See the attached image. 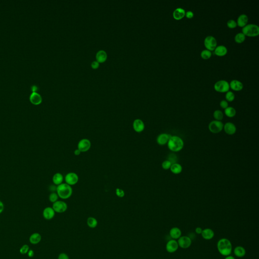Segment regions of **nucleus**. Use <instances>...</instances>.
<instances>
[{"instance_id": "nucleus-44", "label": "nucleus", "mask_w": 259, "mask_h": 259, "mask_svg": "<svg viewBox=\"0 0 259 259\" xmlns=\"http://www.w3.org/2000/svg\"><path fill=\"white\" fill-rule=\"evenodd\" d=\"M202 229L201 227H196V228H195V231L196 232V234H201V233H202Z\"/></svg>"}, {"instance_id": "nucleus-29", "label": "nucleus", "mask_w": 259, "mask_h": 259, "mask_svg": "<svg viewBox=\"0 0 259 259\" xmlns=\"http://www.w3.org/2000/svg\"><path fill=\"white\" fill-rule=\"evenodd\" d=\"M224 112L225 115L229 118H233L235 117L236 114V110L234 108L232 107H228L226 108L225 109Z\"/></svg>"}, {"instance_id": "nucleus-21", "label": "nucleus", "mask_w": 259, "mask_h": 259, "mask_svg": "<svg viewBox=\"0 0 259 259\" xmlns=\"http://www.w3.org/2000/svg\"><path fill=\"white\" fill-rule=\"evenodd\" d=\"M229 86H230V88H231L233 90L236 91L241 90L244 88L243 84L241 81L237 80H232L230 82Z\"/></svg>"}, {"instance_id": "nucleus-19", "label": "nucleus", "mask_w": 259, "mask_h": 259, "mask_svg": "<svg viewBox=\"0 0 259 259\" xmlns=\"http://www.w3.org/2000/svg\"><path fill=\"white\" fill-rule=\"evenodd\" d=\"M170 236L173 239H178L182 236V231L178 227H173L170 230Z\"/></svg>"}, {"instance_id": "nucleus-42", "label": "nucleus", "mask_w": 259, "mask_h": 259, "mask_svg": "<svg viewBox=\"0 0 259 259\" xmlns=\"http://www.w3.org/2000/svg\"><path fill=\"white\" fill-rule=\"evenodd\" d=\"M194 16L193 12L191 11H188L185 13V16L187 18H192Z\"/></svg>"}, {"instance_id": "nucleus-1", "label": "nucleus", "mask_w": 259, "mask_h": 259, "mask_svg": "<svg viewBox=\"0 0 259 259\" xmlns=\"http://www.w3.org/2000/svg\"><path fill=\"white\" fill-rule=\"evenodd\" d=\"M217 247L220 254L225 257L230 255L232 251L231 242L225 238H223L219 240L217 244Z\"/></svg>"}, {"instance_id": "nucleus-14", "label": "nucleus", "mask_w": 259, "mask_h": 259, "mask_svg": "<svg viewBox=\"0 0 259 259\" xmlns=\"http://www.w3.org/2000/svg\"><path fill=\"white\" fill-rule=\"evenodd\" d=\"M171 135L168 134L163 133L158 135L157 139L158 144L160 145L163 146L168 144V142L171 137Z\"/></svg>"}, {"instance_id": "nucleus-20", "label": "nucleus", "mask_w": 259, "mask_h": 259, "mask_svg": "<svg viewBox=\"0 0 259 259\" xmlns=\"http://www.w3.org/2000/svg\"><path fill=\"white\" fill-rule=\"evenodd\" d=\"M185 11L182 8H177L174 11L173 17L176 20H180L185 16Z\"/></svg>"}, {"instance_id": "nucleus-49", "label": "nucleus", "mask_w": 259, "mask_h": 259, "mask_svg": "<svg viewBox=\"0 0 259 259\" xmlns=\"http://www.w3.org/2000/svg\"><path fill=\"white\" fill-rule=\"evenodd\" d=\"M224 259H235V257L233 256H231V255H229V256H226V257Z\"/></svg>"}, {"instance_id": "nucleus-23", "label": "nucleus", "mask_w": 259, "mask_h": 259, "mask_svg": "<svg viewBox=\"0 0 259 259\" xmlns=\"http://www.w3.org/2000/svg\"><path fill=\"white\" fill-rule=\"evenodd\" d=\"M227 48L223 45L217 46L215 49V54L218 56H223L227 54Z\"/></svg>"}, {"instance_id": "nucleus-11", "label": "nucleus", "mask_w": 259, "mask_h": 259, "mask_svg": "<svg viewBox=\"0 0 259 259\" xmlns=\"http://www.w3.org/2000/svg\"><path fill=\"white\" fill-rule=\"evenodd\" d=\"M91 147V142L88 139H83L78 142V149L81 152H85L88 151Z\"/></svg>"}, {"instance_id": "nucleus-30", "label": "nucleus", "mask_w": 259, "mask_h": 259, "mask_svg": "<svg viewBox=\"0 0 259 259\" xmlns=\"http://www.w3.org/2000/svg\"><path fill=\"white\" fill-rule=\"evenodd\" d=\"M87 222L88 225L91 228H94L95 227H96L98 224L97 220L95 218L92 217L88 218Z\"/></svg>"}, {"instance_id": "nucleus-13", "label": "nucleus", "mask_w": 259, "mask_h": 259, "mask_svg": "<svg viewBox=\"0 0 259 259\" xmlns=\"http://www.w3.org/2000/svg\"><path fill=\"white\" fill-rule=\"evenodd\" d=\"M29 101L35 105H38L42 102L41 95L38 92H32L29 96Z\"/></svg>"}, {"instance_id": "nucleus-22", "label": "nucleus", "mask_w": 259, "mask_h": 259, "mask_svg": "<svg viewBox=\"0 0 259 259\" xmlns=\"http://www.w3.org/2000/svg\"><path fill=\"white\" fill-rule=\"evenodd\" d=\"M248 20V17L246 14H241V15H239V17H238L237 22H236L237 25L244 28V26L247 25Z\"/></svg>"}, {"instance_id": "nucleus-31", "label": "nucleus", "mask_w": 259, "mask_h": 259, "mask_svg": "<svg viewBox=\"0 0 259 259\" xmlns=\"http://www.w3.org/2000/svg\"><path fill=\"white\" fill-rule=\"evenodd\" d=\"M245 39V35L242 32L237 33L234 37L235 41L237 43H241L244 42Z\"/></svg>"}, {"instance_id": "nucleus-16", "label": "nucleus", "mask_w": 259, "mask_h": 259, "mask_svg": "<svg viewBox=\"0 0 259 259\" xmlns=\"http://www.w3.org/2000/svg\"><path fill=\"white\" fill-rule=\"evenodd\" d=\"M224 131L226 133L229 135H232L234 134L236 132V126L235 125L231 122L226 123L223 127Z\"/></svg>"}, {"instance_id": "nucleus-43", "label": "nucleus", "mask_w": 259, "mask_h": 259, "mask_svg": "<svg viewBox=\"0 0 259 259\" xmlns=\"http://www.w3.org/2000/svg\"><path fill=\"white\" fill-rule=\"evenodd\" d=\"M91 66H92V68H93L94 69H96L99 66V62L98 61H94L91 64Z\"/></svg>"}, {"instance_id": "nucleus-47", "label": "nucleus", "mask_w": 259, "mask_h": 259, "mask_svg": "<svg viewBox=\"0 0 259 259\" xmlns=\"http://www.w3.org/2000/svg\"><path fill=\"white\" fill-rule=\"evenodd\" d=\"M31 89H32V92H37V90H38V87L35 85H34V86H32Z\"/></svg>"}, {"instance_id": "nucleus-24", "label": "nucleus", "mask_w": 259, "mask_h": 259, "mask_svg": "<svg viewBox=\"0 0 259 259\" xmlns=\"http://www.w3.org/2000/svg\"><path fill=\"white\" fill-rule=\"evenodd\" d=\"M234 254L237 257H244L246 254V250L242 246H237L234 249Z\"/></svg>"}, {"instance_id": "nucleus-4", "label": "nucleus", "mask_w": 259, "mask_h": 259, "mask_svg": "<svg viewBox=\"0 0 259 259\" xmlns=\"http://www.w3.org/2000/svg\"><path fill=\"white\" fill-rule=\"evenodd\" d=\"M242 32L248 37H256L259 35V27L254 24H248L242 28Z\"/></svg>"}, {"instance_id": "nucleus-36", "label": "nucleus", "mask_w": 259, "mask_h": 259, "mask_svg": "<svg viewBox=\"0 0 259 259\" xmlns=\"http://www.w3.org/2000/svg\"><path fill=\"white\" fill-rule=\"evenodd\" d=\"M172 164L170 161H169V160H167L163 161V163L161 164V166L163 169H164L165 170H168L170 169Z\"/></svg>"}, {"instance_id": "nucleus-15", "label": "nucleus", "mask_w": 259, "mask_h": 259, "mask_svg": "<svg viewBox=\"0 0 259 259\" xmlns=\"http://www.w3.org/2000/svg\"><path fill=\"white\" fill-rule=\"evenodd\" d=\"M133 127L135 132L141 133L145 129V125L143 121L140 119H136L133 123Z\"/></svg>"}, {"instance_id": "nucleus-18", "label": "nucleus", "mask_w": 259, "mask_h": 259, "mask_svg": "<svg viewBox=\"0 0 259 259\" xmlns=\"http://www.w3.org/2000/svg\"><path fill=\"white\" fill-rule=\"evenodd\" d=\"M201 235L204 239L209 241L213 238L215 236V232L212 229L205 228L202 230Z\"/></svg>"}, {"instance_id": "nucleus-38", "label": "nucleus", "mask_w": 259, "mask_h": 259, "mask_svg": "<svg viewBox=\"0 0 259 259\" xmlns=\"http://www.w3.org/2000/svg\"><path fill=\"white\" fill-rule=\"evenodd\" d=\"M227 26L230 28H234L237 26V23L234 20L230 19L229 20L227 23Z\"/></svg>"}, {"instance_id": "nucleus-33", "label": "nucleus", "mask_w": 259, "mask_h": 259, "mask_svg": "<svg viewBox=\"0 0 259 259\" xmlns=\"http://www.w3.org/2000/svg\"><path fill=\"white\" fill-rule=\"evenodd\" d=\"M201 55L202 58L204 59H208L210 58L212 56V52L210 51L205 49L202 51L201 52Z\"/></svg>"}, {"instance_id": "nucleus-34", "label": "nucleus", "mask_w": 259, "mask_h": 259, "mask_svg": "<svg viewBox=\"0 0 259 259\" xmlns=\"http://www.w3.org/2000/svg\"><path fill=\"white\" fill-rule=\"evenodd\" d=\"M59 196L57 194V193L55 192H52L51 193L49 196V199L50 201L52 203H54L56 201H57L58 199Z\"/></svg>"}, {"instance_id": "nucleus-48", "label": "nucleus", "mask_w": 259, "mask_h": 259, "mask_svg": "<svg viewBox=\"0 0 259 259\" xmlns=\"http://www.w3.org/2000/svg\"><path fill=\"white\" fill-rule=\"evenodd\" d=\"M81 152L80 151V150H78V149H77L76 150H75V151H74V154L75 155H79L81 154Z\"/></svg>"}, {"instance_id": "nucleus-45", "label": "nucleus", "mask_w": 259, "mask_h": 259, "mask_svg": "<svg viewBox=\"0 0 259 259\" xmlns=\"http://www.w3.org/2000/svg\"><path fill=\"white\" fill-rule=\"evenodd\" d=\"M28 255L29 257H34L35 255V253H34L33 250H29L28 251Z\"/></svg>"}, {"instance_id": "nucleus-41", "label": "nucleus", "mask_w": 259, "mask_h": 259, "mask_svg": "<svg viewBox=\"0 0 259 259\" xmlns=\"http://www.w3.org/2000/svg\"><path fill=\"white\" fill-rule=\"evenodd\" d=\"M58 259H69V257L65 253H61L58 256Z\"/></svg>"}, {"instance_id": "nucleus-2", "label": "nucleus", "mask_w": 259, "mask_h": 259, "mask_svg": "<svg viewBox=\"0 0 259 259\" xmlns=\"http://www.w3.org/2000/svg\"><path fill=\"white\" fill-rule=\"evenodd\" d=\"M184 141L179 137L171 136L168 142V147L173 152H179L184 147Z\"/></svg>"}, {"instance_id": "nucleus-7", "label": "nucleus", "mask_w": 259, "mask_h": 259, "mask_svg": "<svg viewBox=\"0 0 259 259\" xmlns=\"http://www.w3.org/2000/svg\"><path fill=\"white\" fill-rule=\"evenodd\" d=\"M204 44L207 50L211 51L215 50L217 45V42L214 37L212 35H209L206 37L204 39Z\"/></svg>"}, {"instance_id": "nucleus-26", "label": "nucleus", "mask_w": 259, "mask_h": 259, "mask_svg": "<svg viewBox=\"0 0 259 259\" xmlns=\"http://www.w3.org/2000/svg\"><path fill=\"white\" fill-rule=\"evenodd\" d=\"M108 55L106 52L104 50H100L96 54V59L100 63H102L106 60Z\"/></svg>"}, {"instance_id": "nucleus-35", "label": "nucleus", "mask_w": 259, "mask_h": 259, "mask_svg": "<svg viewBox=\"0 0 259 259\" xmlns=\"http://www.w3.org/2000/svg\"><path fill=\"white\" fill-rule=\"evenodd\" d=\"M225 97L227 101L232 102L234 100V94L233 93V92H231V91H228L227 93L226 94Z\"/></svg>"}, {"instance_id": "nucleus-39", "label": "nucleus", "mask_w": 259, "mask_h": 259, "mask_svg": "<svg viewBox=\"0 0 259 259\" xmlns=\"http://www.w3.org/2000/svg\"><path fill=\"white\" fill-rule=\"evenodd\" d=\"M115 193L118 198H122L125 196V193L123 189L120 188H117L115 190Z\"/></svg>"}, {"instance_id": "nucleus-17", "label": "nucleus", "mask_w": 259, "mask_h": 259, "mask_svg": "<svg viewBox=\"0 0 259 259\" xmlns=\"http://www.w3.org/2000/svg\"><path fill=\"white\" fill-rule=\"evenodd\" d=\"M55 215V212L52 208L47 207L44 210L43 212V216L45 219L50 220L52 219Z\"/></svg>"}, {"instance_id": "nucleus-25", "label": "nucleus", "mask_w": 259, "mask_h": 259, "mask_svg": "<svg viewBox=\"0 0 259 259\" xmlns=\"http://www.w3.org/2000/svg\"><path fill=\"white\" fill-rule=\"evenodd\" d=\"M42 236L38 233H34L29 237V241L32 244H37L41 241Z\"/></svg>"}, {"instance_id": "nucleus-9", "label": "nucleus", "mask_w": 259, "mask_h": 259, "mask_svg": "<svg viewBox=\"0 0 259 259\" xmlns=\"http://www.w3.org/2000/svg\"><path fill=\"white\" fill-rule=\"evenodd\" d=\"M177 242L179 247L183 249H187L191 245L192 240L189 236L184 235L181 236L178 239Z\"/></svg>"}, {"instance_id": "nucleus-32", "label": "nucleus", "mask_w": 259, "mask_h": 259, "mask_svg": "<svg viewBox=\"0 0 259 259\" xmlns=\"http://www.w3.org/2000/svg\"><path fill=\"white\" fill-rule=\"evenodd\" d=\"M213 116L215 120L216 121H221L224 118L223 113L222 111H220V110L215 111L214 112Z\"/></svg>"}, {"instance_id": "nucleus-46", "label": "nucleus", "mask_w": 259, "mask_h": 259, "mask_svg": "<svg viewBox=\"0 0 259 259\" xmlns=\"http://www.w3.org/2000/svg\"><path fill=\"white\" fill-rule=\"evenodd\" d=\"M4 210V205L2 201H0V214L3 212Z\"/></svg>"}, {"instance_id": "nucleus-12", "label": "nucleus", "mask_w": 259, "mask_h": 259, "mask_svg": "<svg viewBox=\"0 0 259 259\" xmlns=\"http://www.w3.org/2000/svg\"><path fill=\"white\" fill-rule=\"evenodd\" d=\"M179 248L178 242L175 239H171L166 244V248L167 251L169 253H174L178 250Z\"/></svg>"}, {"instance_id": "nucleus-10", "label": "nucleus", "mask_w": 259, "mask_h": 259, "mask_svg": "<svg viewBox=\"0 0 259 259\" xmlns=\"http://www.w3.org/2000/svg\"><path fill=\"white\" fill-rule=\"evenodd\" d=\"M78 176L77 174L73 172H71L67 174L65 177V181L66 184L69 185H75L78 182Z\"/></svg>"}, {"instance_id": "nucleus-40", "label": "nucleus", "mask_w": 259, "mask_h": 259, "mask_svg": "<svg viewBox=\"0 0 259 259\" xmlns=\"http://www.w3.org/2000/svg\"><path fill=\"white\" fill-rule=\"evenodd\" d=\"M220 105L221 106V108H222L223 109H226V108L228 107V103L226 100H223L220 103Z\"/></svg>"}, {"instance_id": "nucleus-5", "label": "nucleus", "mask_w": 259, "mask_h": 259, "mask_svg": "<svg viewBox=\"0 0 259 259\" xmlns=\"http://www.w3.org/2000/svg\"><path fill=\"white\" fill-rule=\"evenodd\" d=\"M224 124L222 122L219 121H211L209 125V129L211 133L218 134L221 132L223 129Z\"/></svg>"}, {"instance_id": "nucleus-3", "label": "nucleus", "mask_w": 259, "mask_h": 259, "mask_svg": "<svg viewBox=\"0 0 259 259\" xmlns=\"http://www.w3.org/2000/svg\"><path fill=\"white\" fill-rule=\"evenodd\" d=\"M56 191L59 198H61V199H66L71 198L73 191L71 186L65 183L57 186Z\"/></svg>"}, {"instance_id": "nucleus-28", "label": "nucleus", "mask_w": 259, "mask_h": 259, "mask_svg": "<svg viewBox=\"0 0 259 259\" xmlns=\"http://www.w3.org/2000/svg\"><path fill=\"white\" fill-rule=\"evenodd\" d=\"M182 167L181 164H179L178 163H175L172 164L170 170L172 173L175 175H178L181 173L182 171Z\"/></svg>"}, {"instance_id": "nucleus-37", "label": "nucleus", "mask_w": 259, "mask_h": 259, "mask_svg": "<svg viewBox=\"0 0 259 259\" xmlns=\"http://www.w3.org/2000/svg\"><path fill=\"white\" fill-rule=\"evenodd\" d=\"M29 250V246L28 244H25V245L22 246V247L20 248L19 251H20V254H28V251Z\"/></svg>"}, {"instance_id": "nucleus-6", "label": "nucleus", "mask_w": 259, "mask_h": 259, "mask_svg": "<svg viewBox=\"0 0 259 259\" xmlns=\"http://www.w3.org/2000/svg\"><path fill=\"white\" fill-rule=\"evenodd\" d=\"M215 90L220 93H225L229 91L230 86L228 81L225 80H220L217 81L214 85Z\"/></svg>"}, {"instance_id": "nucleus-8", "label": "nucleus", "mask_w": 259, "mask_h": 259, "mask_svg": "<svg viewBox=\"0 0 259 259\" xmlns=\"http://www.w3.org/2000/svg\"><path fill=\"white\" fill-rule=\"evenodd\" d=\"M52 208L58 213H63L68 209L67 204L63 201H57L53 204Z\"/></svg>"}, {"instance_id": "nucleus-27", "label": "nucleus", "mask_w": 259, "mask_h": 259, "mask_svg": "<svg viewBox=\"0 0 259 259\" xmlns=\"http://www.w3.org/2000/svg\"><path fill=\"white\" fill-rule=\"evenodd\" d=\"M63 179L64 178H63V175L61 173H57L53 177V182L56 185L58 186L63 183Z\"/></svg>"}]
</instances>
